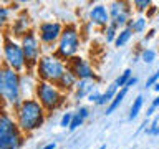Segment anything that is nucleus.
Listing matches in <instances>:
<instances>
[{
  "label": "nucleus",
  "instance_id": "nucleus-1",
  "mask_svg": "<svg viewBox=\"0 0 159 149\" xmlns=\"http://www.w3.org/2000/svg\"><path fill=\"white\" fill-rule=\"evenodd\" d=\"M13 118L17 126L20 128V131L23 134H30L45 124L47 111L35 99V96H28L13 109Z\"/></svg>",
  "mask_w": 159,
  "mask_h": 149
},
{
  "label": "nucleus",
  "instance_id": "nucleus-2",
  "mask_svg": "<svg viewBox=\"0 0 159 149\" xmlns=\"http://www.w3.org/2000/svg\"><path fill=\"white\" fill-rule=\"evenodd\" d=\"M25 142V134L8 111H0V149H20Z\"/></svg>",
  "mask_w": 159,
  "mask_h": 149
},
{
  "label": "nucleus",
  "instance_id": "nucleus-3",
  "mask_svg": "<svg viewBox=\"0 0 159 149\" xmlns=\"http://www.w3.org/2000/svg\"><path fill=\"white\" fill-rule=\"evenodd\" d=\"M65 71H66V63L63 60H60L55 53H47V55H42V58L38 60L33 73L37 74L38 81L57 84Z\"/></svg>",
  "mask_w": 159,
  "mask_h": 149
},
{
  "label": "nucleus",
  "instance_id": "nucleus-4",
  "mask_svg": "<svg viewBox=\"0 0 159 149\" xmlns=\"http://www.w3.org/2000/svg\"><path fill=\"white\" fill-rule=\"evenodd\" d=\"M35 99L42 104L45 111H55L65 103V93L53 83L37 81L35 83Z\"/></svg>",
  "mask_w": 159,
  "mask_h": 149
},
{
  "label": "nucleus",
  "instance_id": "nucleus-5",
  "mask_svg": "<svg viewBox=\"0 0 159 149\" xmlns=\"http://www.w3.org/2000/svg\"><path fill=\"white\" fill-rule=\"evenodd\" d=\"M80 33H78V28L76 25L70 23V25H65L63 27V32H61V37H60L58 43H57V50H55V55L63 60V61H68L71 60L73 56H76L78 50H80Z\"/></svg>",
  "mask_w": 159,
  "mask_h": 149
},
{
  "label": "nucleus",
  "instance_id": "nucleus-6",
  "mask_svg": "<svg viewBox=\"0 0 159 149\" xmlns=\"http://www.w3.org/2000/svg\"><path fill=\"white\" fill-rule=\"evenodd\" d=\"M18 42H20V47H22L23 56H25V71L33 73L38 60L42 58V55H43V47L38 40L37 30L27 32Z\"/></svg>",
  "mask_w": 159,
  "mask_h": 149
},
{
  "label": "nucleus",
  "instance_id": "nucleus-7",
  "mask_svg": "<svg viewBox=\"0 0 159 149\" xmlns=\"http://www.w3.org/2000/svg\"><path fill=\"white\" fill-rule=\"evenodd\" d=\"M20 74L10 68L3 66V84H2V99L10 108H17L23 101L22 84H20Z\"/></svg>",
  "mask_w": 159,
  "mask_h": 149
},
{
  "label": "nucleus",
  "instance_id": "nucleus-8",
  "mask_svg": "<svg viewBox=\"0 0 159 149\" xmlns=\"http://www.w3.org/2000/svg\"><path fill=\"white\" fill-rule=\"evenodd\" d=\"M2 53H3V66L10 68L17 73L25 71V56L20 47V42L10 37H3L2 45Z\"/></svg>",
  "mask_w": 159,
  "mask_h": 149
},
{
  "label": "nucleus",
  "instance_id": "nucleus-9",
  "mask_svg": "<svg viewBox=\"0 0 159 149\" xmlns=\"http://www.w3.org/2000/svg\"><path fill=\"white\" fill-rule=\"evenodd\" d=\"M63 32V25L60 22H42L37 28L40 43L45 47H55Z\"/></svg>",
  "mask_w": 159,
  "mask_h": 149
},
{
  "label": "nucleus",
  "instance_id": "nucleus-10",
  "mask_svg": "<svg viewBox=\"0 0 159 149\" xmlns=\"http://www.w3.org/2000/svg\"><path fill=\"white\" fill-rule=\"evenodd\" d=\"M66 68L78 79H94V81H96V74H94L91 65L81 56H73L71 60H68Z\"/></svg>",
  "mask_w": 159,
  "mask_h": 149
},
{
  "label": "nucleus",
  "instance_id": "nucleus-11",
  "mask_svg": "<svg viewBox=\"0 0 159 149\" xmlns=\"http://www.w3.org/2000/svg\"><path fill=\"white\" fill-rule=\"evenodd\" d=\"M108 12H109V20H111L109 23H113L114 27H124L131 20L129 7L126 2H113Z\"/></svg>",
  "mask_w": 159,
  "mask_h": 149
},
{
  "label": "nucleus",
  "instance_id": "nucleus-12",
  "mask_svg": "<svg viewBox=\"0 0 159 149\" xmlns=\"http://www.w3.org/2000/svg\"><path fill=\"white\" fill-rule=\"evenodd\" d=\"M30 17L27 13H22V15H18L17 18L13 20L12 23H10V32H8V37L10 38H22L27 32H30Z\"/></svg>",
  "mask_w": 159,
  "mask_h": 149
},
{
  "label": "nucleus",
  "instance_id": "nucleus-13",
  "mask_svg": "<svg viewBox=\"0 0 159 149\" xmlns=\"http://www.w3.org/2000/svg\"><path fill=\"white\" fill-rule=\"evenodd\" d=\"M89 22L94 23V25H99V27H106V25H109V12H108V8L104 7V5L101 3H98V5H94V7L89 10Z\"/></svg>",
  "mask_w": 159,
  "mask_h": 149
},
{
  "label": "nucleus",
  "instance_id": "nucleus-14",
  "mask_svg": "<svg viewBox=\"0 0 159 149\" xmlns=\"http://www.w3.org/2000/svg\"><path fill=\"white\" fill-rule=\"evenodd\" d=\"M94 86H96V83H94V79H78L76 86H75V99H83L84 96H89V94L93 93Z\"/></svg>",
  "mask_w": 159,
  "mask_h": 149
},
{
  "label": "nucleus",
  "instance_id": "nucleus-15",
  "mask_svg": "<svg viewBox=\"0 0 159 149\" xmlns=\"http://www.w3.org/2000/svg\"><path fill=\"white\" fill-rule=\"evenodd\" d=\"M76 83H78V78L66 68V71H65L63 76L60 78V81L57 83V86L60 88V91H61V93L66 94L68 91H73L75 86H76Z\"/></svg>",
  "mask_w": 159,
  "mask_h": 149
},
{
  "label": "nucleus",
  "instance_id": "nucleus-16",
  "mask_svg": "<svg viewBox=\"0 0 159 149\" xmlns=\"http://www.w3.org/2000/svg\"><path fill=\"white\" fill-rule=\"evenodd\" d=\"M119 91V88L116 86V83H111L108 86V89L104 93H101V98H99V101L96 103L98 106H104V104H108V103H111L113 101V98L116 96V93Z\"/></svg>",
  "mask_w": 159,
  "mask_h": 149
},
{
  "label": "nucleus",
  "instance_id": "nucleus-17",
  "mask_svg": "<svg viewBox=\"0 0 159 149\" xmlns=\"http://www.w3.org/2000/svg\"><path fill=\"white\" fill-rule=\"evenodd\" d=\"M126 93H128V88H121V89H119V91L116 93V96L113 98V101L109 103V106L106 108V114H111V113H114V109L119 108V104L123 103V99H124V96H126Z\"/></svg>",
  "mask_w": 159,
  "mask_h": 149
},
{
  "label": "nucleus",
  "instance_id": "nucleus-18",
  "mask_svg": "<svg viewBox=\"0 0 159 149\" xmlns=\"http://www.w3.org/2000/svg\"><path fill=\"white\" fill-rule=\"evenodd\" d=\"M10 15H12V8L7 7V5H2L0 3V30L7 28L12 20H10Z\"/></svg>",
  "mask_w": 159,
  "mask_h": 149
},
{
  "label": "nucleus",
  "instance_id": "nucleus-19",
  "mask_svg": "<svg viewBox=\"0 0 159 149\" xmlns=\"http://www.w3.org/2000/svg\"><path fill=\"white\" fill-rule=\"evenodd\" d=\"M143 103H144L143 94H139V96H136V99H134L133 104H131V109H129L128 121H133V119H136V118H138V114H139V111H141V108H143Z\"/></svg>",
  "mask_w": 159,
  "mask_h": 149
},
{
  "label": "nucleus",
  "instance_id": "nucleus-20",
  "mask_svg": "<svg viewBox=\"0 0 159 149\" xmlns=\"http://www.w3.org/2000/svg\"><path fill=\"white\" fill-rule=\"evenodd\" d=\"M146 22H148V20L144 17H139V18H134V20L131 18L128 22V28L131 30L133 33H141L143 30L146 28Z\"/></svg>",
  "mask_w": 159,
  "mask_h": 149
},
{
  "label": "nucleus",
  "instance_id": "nucleus-21",
  "mask_svg": "<svg viewBox=\"0 0 159 149\" xmlns=\"http://www.w3.org/2000/svg\"><path fill=\"white\" fill-rule=\"evenodd\" d=\"M131 37H133V32L129 28H124V30H121L118 35H116V40H114V45L116 47H124L129 40H131Z\"/></svg>",
  "mask_w": 159,
  "mask_h": 149
},
{
  "label": "nucleus",
  "instance_id": "nucleus-22",
  "mask_svg": "<svg viewBox=\"0 0 159 149\" xmlns=\"http://www.w3.org/2000/svg\"><path fill=\"white\" fill-rule=\"evenodd\" d=\"M131 76H133V71L128 68V70H124V71H123L121 74H119L118 78H116V81H114V83H116V86H118V88H121V86L124 88V86H126V83L129 81V78H131Z\"/></svg>",
  "mask_w": 159,
  "mask_h": 149
},
{
  "label": "nucleus",
  "instance_id": "nucleus-23",
  "mask_svg": "<svg viewBox=\"0 0 159 149\" xmlns=\"http://www.w3.org/2000/svg\"><path fill=\"white\" fill-rule=\"evenodd\" d=\"M83 123H84V118L81 116V114H78L76 111L73 113V119H71V123H70V131H76V129L80 126H83Z\"/></svg>",
  "mask_w": 159,
  "mask_h": 149
},
{
  "label": "nucleus",
  "instance_id": "nucleus-24",
  "mask_svg": "<svg viewBox=\"0 0 159 149\" xmlns=\"http://www.w3.org/2000/svg\"><path fill=\"white\" fill-rule=\"evenodd\" d=\"M116 30H118V27H114L113 23H109V25H106V30H104V37H106V42L108 43H111V42H114L116 40Z\"/></svg>",
  "mask_w": 159,
  "mask_h": 149
},
{
  "label": "nucleus",
  "instance_id": "nucleus-25",
  "mask_svg": "<svg viewBox=\"0 0 159 149\" xmlns=\"http://www.w3.org/2000/svg\"><path fill=\"white\" fill-rule=\"evenodd\" d=\"M141 58H143V61L144 63H152L154 60H156V52L151 48H146V50H143V53H141Z\"/></svg>",
  "mask_w": 159,
  "mask_h": 149
},
{
  "label": "nucleus",
  "instance_id": "nucleus-26",
  "mask_svg": "<svg viewBox=\"0 0 159 149\" xmlns=\"http://www.w3.org/2000/svg\"><path fill=\"white\" fill-rule=\"evenodd\" d=\"M146 133L149 134V136H159V116L152 119L151 126L146 128Z\"/></svg>",
  "mask_w": 159,
  "mask_h": 149
},
{
  "label": "nucleus",
  "instance_id": "nucleus-27",
  "mask_svg": "<svg viewBox=\"0 0 159 149\" xmlns=\"http://www.w3.org/2000/svg\"><path fill=\"white\" fill-rule=\"evenodd\" d=\"M71 119H73V113H71V111L63 113L61 119H60V126H61V128H70V123H71Z\"/></svg>",
  "mask_w": 159,
  "mask_h": 149
},
{
  "label": "nucleus",
  "instance_id": "nucleus-28",
  "mask_svg": "<svg viewBox=\"0 0 159 149\" xmlns=\"http://www.w3.org/2000/svg\"><path fill=\"white\" fill-rule=\"evenodd\" d=\"M133 5L139 10V12H144L146 8L151 7V0H134Z\"/></svg>",
  "mask_w": 159,
  "mask_h": 149
},
{
  "label": "nucleus",
  "instance_id": "nucleus-29",
  "mask_svg": "<svg viewBox=\"0 0 159 149\" xmlns=\"http://www.w3.org/2000/svg\"><path fill=\"white\" fill-rule=\"evenodd\" d=\"M157 109H159V96L152 99L151 106H149V108H148V111H146V116H152V114L156 113Z\"/></svg>",
  "mask_w": 159,
  "mask_h": 149
},
{
  "label": "nucleus",
  "instance_id": "nucleus-30",
  "mask_svg": "<svg viewBox=\"0 0 159 149\" xmlns=\"http://www.w3.org/2000/svg\"><path fill=\"white\" fill-rule=\"evenodd\" d=\"M157 79H159V70L157 71H154L151 76H149L148 79H146V88H151V86H154V84L157 83Z\"/></svg>",
  "mask_w": 159,
  "mask_h": 149
},
{
  "label": "nucleus",
  "instance_id": "nucleus-31",
  "mask_svg": "<svg viewBox=\"0 0 159 149\" xmlns=\"http://www.w3.org/2000/svg\"><path fill=\"white\" fill-rule=\"evenodd\" d=\"M99 98H101V93H99V91H93V93L88 96V101H89V103H94V104H96V103L99 101Z\"/></svg>",
  "mask_w": 159,
  "mask_h": 149
},
{
  "label": "nucleus",
  "instance_id": "nucleus-32",
  "mask_svg": "<svg viewBox=\"0 0 159 149\" xmlns=\"http://www.w3.org/2000/svg\"><path fill=\"white\" fill-rule=\"evenodd\" d=\"M2 84H3V65L0 63V99H2Z\"/></svg>",
  "mask_w": 159,
  "mask_h": 149
},
{
  "label": "nucleus",
  "instance_id": "nucleus-33",
  "mask_svg": "<svg viewBox=\"0 0 159 149\" xmlns=\"http://www.w3.org/2000/svg\"><path fill=\"white\" fill-rule=\"evenodd\" d=\"M136 83H138V78L131 76V78H129V81L126 83V86H124V88H131V86H134V84H136Z\"/></svg>",
  "mask_w": 159,
  "mask_h": 149
},
{
  "label": "nucleus",
  "instance_id": "nucleus-34",
  "mask_svg": "<svg viewBox=\"0 0 159 149\" xmlns=\"http://www.w3.org/2000/svg\"><path fill=\"white\" fill-rule=\"evenodd\" d=\"M42 149H57V142H48V144H45Z\"/></svg>",
  "mask_w": 159,
  "mask_h": 149
},
{
  "label": "nucleus",
  "instance_id": "nucleus-35",
  "mask_svg": "<svg viewBox=\"0 0 159 149\" xmlns=\"http://www.w3.org/2000/svg\"><path fill=\"white\" fill-rule=\"evenodd\" d=\"M152 88H154V91H157V93H159V81H157L156 84H154V86H152Z\"/></svg>",
  "mask_w": 159,
  "mask_h": 149
},
{
  "label": "nucleus",
  "instance_id": "nucleus-36",
  "mask_svg": "<svg viewBox=\"0 0 159 149\" xmlns=\"http://www.w3.org/2000/svg\"><path fill=\"white\" fill-rule=\"evenodd\" d=\"M98 149H106V144H101V146H99Z\"/></svg>",
  "mask_w": 159,
  "mask_h": 149
},
{
  "label": "nucleus",
  "instance_id": "nucleus-37",
  "mask_svg": "<svg viewBox=\"0 0 159 149\" xmlns=\"http://www.w3.org/2000/svg\"><path fill=\"white\" fill-rule=\"evenodd\" d=\"M157 12H159V7H157Z\"/></svg>",
  "mask_w": 159,
  "mask_h": 149
}]
</instances>
